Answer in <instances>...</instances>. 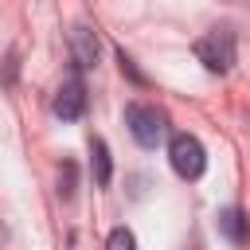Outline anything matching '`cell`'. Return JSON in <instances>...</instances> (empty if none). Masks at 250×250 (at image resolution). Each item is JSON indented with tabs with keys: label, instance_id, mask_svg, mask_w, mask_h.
Returning <instances> with one entry per match:
<instances>
[{
	"label": "cell",
	"instance_id": "cell-1",
	"mask_svg": "<svg viewBox=\"0 0 250 250\" xmlns=\"http://www.w3.org/2000/svg\"><path fill=\"white\" fill-rule=\"evenodd\" d=\"M125 125H129V133H133V141H137L141 148H156V145L164 141V133H168L164 113L152 109V105H141V102H133V105L125 109Z\"/></svg>",
	"mask_w": 250,
	"mask_h": 250
},
{
	"label": "cell",
	"instance_id": "cell-2",
	"mask_svg": "<svg viewBox=\"0 0 250 250\" xmlns=\"http://www.w3.org/2000/svg\"><path fill=\"white\" fill-rule=\"evenodd\" d=\"M168 160H172L176 176H184V180H195L207 168V152H203L199 137H191V133H176L168 141Z\"/></svg>",
	"mask_w": 250,
	"mask_h": 250
},
{
	"label": "cell",
	"instance_id": "cell-3",
	"mask_svg": "<svg viewBox=\"0 0 250 250\" xmlns=\"http://www.w3.org/2000/svg\"><path fill=\"white\" fill-rule=\"evenodd\" d=\"M195 55H199V62H203L207 70L223 74V70H230V62H234V35H230L227 27H215L211 35H203V39L195 43Z\"/></svg>",
	"mask_w": 250,
	"mask_h": 250
},
{
	"label": "cell",
	"instance_id": "cell-4",
	"mask_svg": "<svg viewBox=\"0 0 250 250\" xmlns=\"http://www.w3.org/2000/svg\"><path fill=\"white\" fill-rule=\"evenodd\" d=\"M82 109H86V86L78 78H66L55 94V113L62 121H74V117H82Z\"/></svg>",
	"mask_w": 250,
	"mask_h": 250
},
{
	"label": "cell",
	"instance_id": "cell-5",
	"mask_svg": "<svg viewBox=\"0 0 250 250\" xmlns=\"http://www.w3.org/2000/svg\"><path fill=\"white\" fill-rule=\"evenodd\" d=\"M70 55H74V66H94L98 62V35L86 23H74V31H70Z\"/></svg>",
	"mask_w": 250,
	"mask_h": 250
},
{
	"label": "cell",
	"instance_id": "cell-6",
	"mask_svg": "<svg viewBox=\"0 0 250 250\" xmlns=\"http://www.w3.org/2000/svg\"><path fill=\"white\" fill-rule=\"evenodd\" d=\"M219 230L234 242V246H242V242H250V219L238 211V207H227V211H219Z\"/></svg>",
	"mask_w": 250,
	"mask_h": 250
},
{
	"label": "cell",
	"instance_id": "cell-7",
	"mask_svg": "<svg viewBox=\"0 0 250 250\" xmlns=\"http://www.w3.org/2000/svg\"><path fill=\"white\" fill-rule=\"evenodd\" d=\"M90 152H94V180L98 184H109V148H105V141L94 137L90 141Z\"/></svg>",
	"mask_w": 250,
	"mask_h": 250
},
{
	"label": "cell",
	"instance_id": "cell-8",
	"mask_svg": "<svg viewBox=\"0 0 250 250\" xmlns=\"http://www.w3.org/2000/svg\"><path fill=\"white\" fill-rule=\"evenodd\" d=\"M105 250H137V238H133V230H129V227H117V230L109 234Z\"/></svg>",
	"mask_w": 250,
	"mask_h": 250
},
{
	"label": "cell",
	"instance_id": "cell-9",
	"mask_svg": "<svg viewBox=\"0 0 250 250\" xmlns=\"http://www.w3.org/2000/svg\"><path fill=\"white\" fill-rule=\"evenodd\" d=\"M59 195L62 199L74 195V164H62V172H59Z\"/></svg>",
	"mask_w": 250,
	"mask_h": 250
}]
</instances>
